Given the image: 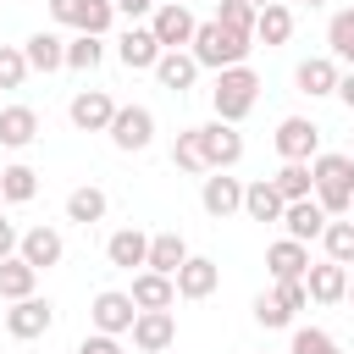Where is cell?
Listing matches in <instances>:
<instances>
[{"label":"cell","instance_id":"22","mask_svg":"<svg viewBox=\"0 0 354 354\" xmlns=\"http://www.w3.org/2000/svg\"><path fill=\"white\" fill-rule=\"evenodd\" d=\"M127 293H133L138 310H171V304H177V277L144 266V271H133V288H127Z\"/></svg>","mask_w":354,"mask_h":354},{"label":"cell","instance_id":"29","mask_svg":"<svg viewBox=\"0 0 354 354\" xmlns=\"http://www.w3.org/2000/svg\"><path fill=\"white\" fill-rule=\"evenodd\" d=\"M28 293H39V271L22 254H6L0 260V299L11 304V299H28Z\"/></svg>","mask_w":354,"mask_h":354},{"label":"cell","instance_id":"13","mask_svg":"<svg viewBox=\"0 0 354 354\" xmlns=\"http://www.w3.org/2000/svg\"><path fill=\"white\" fill-rule=\"evenodd\" d=\"M277 155L282 160H315L321 155V127L310 116H282L277 122Z\"/></svg>","mask_w":354,"mask_h":354},{"label":"cell","instance_id":"23","mask_svg":"<svg viewBox=\"0 0 354 354\" xmlns=\"http://www.w3.org/2000/svg\"><path fill=\"white\" fill-rule=\"evenodd\" d=\"M293 39V6L288 0H271V6H260V17H254V44H266V50H282Z\"/></svg>","mask_w":354,"mask_h":354},{"label":"cell","instance_id":"33","mask_svg":"<svg viewBox=\"0 0 354 354\" xmlns=\"http://www.w3.org/2000/svg\"><path fill=\"white\" fill-rule=\"evenodd\" d=\"M171 166H177V171H188V177H205V171H210L199 127H183V133H177V144H171Z\"/></svg>","mask_w":354,"mask_h":354},{"label":"cell","instance_id":"19","mask_svg":"<svg viewBox=\"0 0 354 354\" xmlns=\"http://www.w3.org/2000/svg\"><path fill=\"white\" fill-rule=\"evenodd\" d=\"M105 260L116 266V271H144L149 266V232H138V227H116L111 238H105Z\"/></svg>","mask_w":354,"mask_h":354},{"label":"cell","instance_id":"24","mask_svg":"<svg viewBox=\"0 0 354 354\" xmlns=\"http://www.w3.org/2000/svg\"><path fill=\"white\" fill-rule=\"evenodd\" d=\"M199 61H194V50H166L160 61H155V77H160V88H171V94H188L194 83H199Z\"/></svg>","mask_w":354,"mask_h":354},{"label":"cell","instance_id":"10","mask_svg":"<svg viewBox=\"0 0 354 354\" xmlns=\"http://www.w3.org/2000/svg\"><path fill=\"white\" fill-rule=\"evenodd\" d=\"M199 138H205V160H210V171H232L238 160H243V133H238V122H205L199 127Z\"/></svg>","mask_w":354,"mask_h":354},{"label":"cell","instance_id":"26","mask_svg":"<svg viewBox=\"0 0 354 354\" xmlns=\"http://www.w3.org/2000/svg\"><path fill=\"white\" fill-rule=\"evenodd\" d=\"M66 221L72 227H94V221H105V210H111V199H105V188L100 183H83V188H72L66 194Z\"/></svg>","mask_w":354,"mask_h":354},{"label":"cell","instance_id":"43","mask_svg":"<svg viewBox=\"0 0 354 354\" xmlns=\"http://www.w3.org/2000/svg\"><path fill=\"white\" fill-rule=\"evenodd\" d=\"M111 6H116V17H127V22H149L160 0H111Z\"/></svg>","mask_w":354,"mask_h":354},{"label":"cell","instance_id":"52","mask_svg":"<svg viewBox=\"0 0 354 354\" xmlns=\"http://www.w3.org/2000/svg\"><path fill=\"white\" fill-rule=\"evenodd\" d=\"M183 6H188V0H183Z\"/></svg>","mask_w":354,"mask_h":354},{"label":"cell","instance_id":"8","mask_svg":"<svg viewBox=\"0 0 354 354\" xmlns=\"http://www.w3.org/2000/svg\"><path fill=\"white\" fill-rule=\"evenodd\" d=\"M194 28H199V17L183 0H160L155 17H149V33L160 39V50H188L194 44Z\"/></svg>","mask_w":354,"mask_h":354},{"label":"cell","instance_id":"36","mask_svg":"<svg viewBox=\"0 0 354 354\" xmlns=\"http://www.w3.org/2000/svg\"><path fill=\"white\" fill-rule=\"evenodd\" d=\"M271 183L282 188V199H310V194H315V171H310V160H282V171H277Z\"/></svg>","mask_w":354,"mask_h":354},{"label":"cell","instance_id":"25","mask_svg":"<svg viewBox=\"0 0 354 354\" xmlns=\"http://www.w3.org/2000/svg\"><path fill=\"white\" fill-rule=\"evenodd\" d=\"M282 210H288V199H282V188H277L271 177L243 183V216H249V221H282Z\"/></svg>","mask_w":354,"mask_h":354},{"label":"cell","instance_id":"50","mask_svg":"<svg viewBox=\"0 0 354 354\" xmlns=\"http://www.w3.org/2000/svg\"><path fill=\"white\" fill-rule=\"evenodd\" d=\"M0 310H6V299H0Z\"/></svg>","mask_w":354,"mask_h":354},{"label":"cell","instance_id":"7","mask_svg":"<svg viewBox=\"0 0 354 354\" xmlns=\"http://www.w3.org/2000/svg\"><path fill=\"white\" fill-rule=\"evenodd\" d=\"M111 144H116L122 155L149 149V144H155V111H149V105H116V116H111Z\"/></svg>","mask_w":354,"mask_h":354},{"label":"cell","instance_id":"35","mask_svg":"<svg viewBox=\"0 0 354 354\" xmlns=\"http://www.w3.org/2000/svg\"><path fill=\"white\" fill-rule=\"evenodd\" d=\"M100 61H105V39L100 33H72L66 39V66L72 72H94Z\"/></svg>","mask_w":354,"mask_h":354},{"label":"cell","instance_id":"12","mask_svg":"<svg viewBox=\"0 0 354 354\" xmlns=\"http://www.w3.org/2000/svg\"><path fill=\"white\" fill-rule=\"evenodd\" d=\"M66 116H72V127H77V133H111L116 100H111L105 88H77V94H72V105H66Z\"/></svg>","mask_w":354,"mask_h":354},{"label":"cell","instance_id":"31","mask_svg":"<svg viewBox=\"0 0 354 354\" xmlns=\"http://www.w3.org/2000/svg\"><path fill=\"white\" fill-rule=\"evenodd\" d=\"M33 194H39V171H33L28 160L0 166V199H6V205H28Z\"/></svg>","mask_w":354,"mask_h":354},{"label":"cell","instance_id":"38","mask_svg":"<svg viewBox=\"0 0 354 354\" xmlns=\"http://www.w3.org/2000/svg\"><path fill=\"white\" fill-rule=\"evenodd\" d=\"M254 321H260L266 332H282V326H293L299 315H293V310L277 299V288H271V293H260V299H254Z\"/></svg>","mask_w":354,"mask_h":354},{"label":"cell","instance_id":"51","mask_svg":"<svg viewBox=\"0 0 354 354\" xmlns=\"http://www.w3.org/2000/svg\"><path fill=\"white\" fill-rule=\"evenodd\" d=\"M348 216H354V210H348Z\"/></svg>","mask_w":354,"mask_h":354},{"label":"cell","instance_id":"6","mask_svg":"<svg viewBox=\"0 0 354 354\" xmlns=\"http://www.w3.org/2000/svg\"><path fill=\"white\" fill-rule=\"evenodd\" d=\"M0 315H6V332H11L17 343H33V337H44V332L55 326V304H50V299H39V293L11 299Z\"/></svg>","mask_w":354,"mask_h":354},{"label":"cell","instance_id":"1","mask_svg":"<svg viewBox=\"0 0 354 354\" xmlns=\"http://www.w3.org/2000/svg\"><path fill=\"white\" fill-rule=\"evenodd\" d=\"M194 61L205 66V72H227V66H243L249 55H254V33H238V28H227V22H199L194 28Z\"/></svg>","mask_w":354,"mask_h":354},{"label":"cell","instance_id":"40","mask_svg":"<svg viewBox=\"0 0 354 354\" xmlns=\"http://www.w3.org/2000/svg\"><path fill=\"white\" fill-rule=\"evenodd\" d=\"M254 17H260V6H249V0H221L216 6V22H227L238 33H254Z\"/></svg>","mask_w":354,"mask_h":354},{"label":"cell","instance_id":"17","mask_svg":"<svg viewBox=\"0 0 354 354\" xmlns=\"http://www.w3.org/2000/svg\"><path fill=\"white\" fill-rule=\"evenodd\" d=\"M221 288V266L210 254H188L177 266V299H210Z\"/></svg>","mask_w":354,"mask_h":354},{"label":"cell","instance_id":"45","mask_svg":"<svg viewBox=\"0 0 354 354\" xmlns=\"http://www.w3.org/2000/svg\"><path fill=\"white\" fill-rule=\"evenodd\" d=\"M337 100L354 111V66H343V77H337Z\"/></svg>","mask_w":354,"mask_h":354},{"label":"cell","instance_id":"34","mask_svg":"<svg viewBox=\"0 0 354 354\" xmlns=\"http://www.w3.org/2000/svg\"><path fill=\"white\" fill-rule=\"evenodd\" d=\"M321 249H326V260L354 266V216H332L326 232H321Z\"/></svg>","mask_w":354,"mask_h":354},{"label":"cell","instance_id":"28","mask_svg":"<svg viewBox=\"0 0 354 354\" xmlns=\"http://www.w3.org/2000/svg\"><path fill=\"white\" fill-rule=\"evenodd\" d=\"M22 55H28V66H33V72H61V66H66V39L39 28V33L22 44Z\"/></svg>","mask_w":354,"mask_h":354},{"label":"cell","instance_id":"9","mask_svg":"<svg viewBox=\"0 0 354 354\" xmlns=\"http://www.w3.org/2000/svg\"><path fill=\"white\" fill-rule=\"evenodd\" d=\"M160 55H166V50H160V39L149 33V22H127V28H122V39H116V61H122L127 72H155Z\"/></svg>","mask_w":354,"mask_h":354},{"label":"cell","instance_id":"5","mask_svg":"<svg viewBox=\"0 0 354 354\" xmlns=\"http://www.w3.org/2000/svg\"><path fill=\"white\" fill-rule=\"evenodd\" d=\"M88 321H94V332L127 337L133 321H138V304H133V293H122V288H100V293L88 299Z\"/></svg>","mask_w":354,"mask_h":354},{"label":"cell","instance_id":"16","mask_svg":"<svg viewBox=\"0 0 354 354\" xmlns=\"http://www.w3.org/2000/svg\"><path fill=\"white\" fill-rule=\"evenodd\" d=\"M33 271H50V266H61V254H66V238H61V227H28L22 232V249H17Z\"/></svg>","mask_w":354,"mask_h":354},{"label":"cell","instance_id":"42","mask_svg":"<svg viewBox=\"0 0 354 354\" xmlns=\"http://www.w3.org/2000/svg\"><path fill=\"white\" fill-rule=\"evenodd\" d=\"M72 354H122V337H111V332H88Z\"/></svg>","mask_w":354,"mask_h":354},{"label":"cell","instance_id":"18","mask_svg":"<svg viewBox=\"0 0 354 354\" xmlns=\"http://www.w3.org/2000/svg\"><path fill=\"white\" fill-rule=\"evenodd\" d=\"M326 210H321V199L310 194V199H288V210H282V232L288 238H299V243H310V238H321L326 232Z\"/></svg>","mask_w":354,"mask_h":354},{"label":"cell","instance_id":"14","mask_svg":"<svg viewBox=\"0 0 354 354\" xmlns=\"http://www.w3.org/2000/svg\"><path fill=\"white\" fill-rule=\"evenodd\" d=\"M127 337H133L138 354H166L177 343V315L171 310H138V321H133Z\"/></svg>","mask_w":354,"mask_h":354},{"label":"cell","instance_id":"46","mask_svg":"<svg viewBox=\"0 0 354 354\" xmlns=\"http://www.w3.org/2000/svg\"><path fill=\"white\" fill-rule=\"evenodd\" d=\"M288 6H310V11H315V6H326V0H288Z\"/></svg>","mask_w":354,"mask_h":354},{"label":"cell","instance_id":"21","mask_svg":"<svg viewBox=\"0 0 354 354\" xmlns=\"http://www.w3.org/2000/svg\"><path fill=\"white\" fill-rule=\"evenodd\" d=\"M304 288H310V304H337V299H348V266L315 260V266L304 271Z\"/></svg>","mask_w":354,"mask_h":354},{"label":"cell","instance_id":"39","mask_svg":"<svg viewBox=\"0 0 354 354\" xmlns=\"http://www.w3.org/2000/svg\"><path fill=\"white\" fill-rule=\"evenodd\" d=\"M28 55H22V44H0V88H22L28 83Z\"/></svg>","mask_w":354,"mask_h":354},{"label":"cell","instance_id":"27","mask_svg":"<svg viewBox=\"0 0 354 354\" xmlns=\"http://www.w3.org/2000/svg\"><path fill=\"white\" fill-rule=\"evenodd\" d=\"M39 138V111L33 105H0V144L6 149H28Z\"/></svg>","mask_w":354,"mask_h":354},{"label":"cell","instance_id":"30","mask_svg":"<svg viewBox=\"0 0 354 354\" xmlns=\"http://www.w3.org/2000/svg\"><path fill=\"white\" fill-rule=\"evenodd\" d=\"M326 55L337 66H354V6H343V11L326 17Z\"/></svg>","mask_w":354,"mask_h":354},{"label":"cell","instance_id":"41","mask_svg":"<svg viewBox=\"0 0 354 354\" xmlns=\"http://www.w3.org/2000/svg\"><path fill=\"white\" fill-rule=\"evenodd\" d=\"M277 299L299 315V310H310V288H304V277H293V282H277Z\"/></svg>","mask_w":354,"mask_h":354},{"label":"cell","instance_id":"48","mask_svg":"<svg viewBox=\"0 0 354 354\" xmlns=\"http://www.w3.org/2000/svg\"><path fill=\"white\" fill-rule=\"evenodd\" d=\"M249 6H271V0H249Z\"/></svg>","mask_w":354,"mask_h":354},{"label":"cell","instance_id":"2","mask_svg":"<svg viewBox=\"0 0 354 354\" xmlns=\"http://www.w3.org/2000/svg\"><path fill=\"white\" fill-rule=\"evenodd\" d=\"M310 171H315V199H321V210H326V216H348V210H354V155H348V149H321V155L310 160Z\"/></svg>","mask_w":354,"mask_h":354},{"label":"cell","instance_id":"47","mask_svg":"<svg viewBox=\"0 0 354 354\" xmlns=\"http://www.w3.org/2000/svg\"><path fill=\"white\" fill-rule=\"evenodd\" d=\"M348 304H354V277H348Z\"/></svg>","mask_w":354,"mask_h":354},{"label":"cell","instance_id":"44","mask_svg":"<svg viewBox=\"0 0 354 354\" xmlns=\"http://www.w3.org/2000/svg\"><path fill=\"white\" fill-rule=\"evenodd\" d=\"M17 249H22V232H17V221H6V216H0V260H6V254H17Z\"/></svg>","mask_w":354,"mask_h":354},{"label":"cell","instance_id":"49","mask_svg":"<svg viewBox=\"0 0 354 354\" xmlns=\"http://www.w3.org/2000/svg\"><path fill=\"white\" fill-rule=\"evenodd\" d=\"M348 155H354V138H348Z\"/></svg>","mask_w":354,"mask_h":354},{"label":"cell","instance_id":"37","mask_svg":"<svg viewBox=\"0 0 354 354\" xmlns=\"http://www.w3.org/2000/svg\"><path fill=\"white\" fill-rule=\"evenodd\" d=\"M288 354H343V348H337V337H332L326 326H293Z\"/></svg>","mask_w":354,"mask_h":354},{"label":"cell","instance_id":"20","mask_svg":"<svg viewBox=\"0 0 354 354\" xmlns=\"http://www.w3.org/2000/svg\"><path fill=\"white\" fill-rule=\"evenodd\" d=\"M266 271H271V282H293V277H304L310 271V243H299V238H277L271 249H266Z\"/></svg>","mask_w":354,"mask_h":354},{"label":"cell","instance_id":"3","mask_svg":"<svg viewBox=\"0 0 354 354\" xmlns=\"http://www.w3.org/2000/svg\"><path fill=\"white\" fill-rule=\"evenodd\" d=\"M254 100H260V72H254L249 61L216 72V83H210V111H216L221 122H243V116L254 111Z\"/></svg>","mask_w":354,"mask_h":354},{"label":"cell","instance_id":"11","mask_svg":"<svg viewBox=\"0 0 354 354\" xmlns=\"http://www.w3.org/2000/svg\"><path fill=\"white\" fill-rule=\"evenodd\" d=\"M199 205H205V216H216V221L238 216V210H243V177H232V171H205Z\"/></svg>","mask_w":354,"mask_h":354},{"label":"cell","instance_id":"15","mask_svg":"<svg viewBox=\"0 0 354 354\" xmlns=\"http://www.w3.org/2000/svg\"><path fill=\"white\" fill-rule=\"evenodd\" d=\"M337 77H343V66H337L332 55H304V61L293 66V83H299V94H310V100H326V94H337Z\"/></svg>","mask_w":354,"mask_h":354},{"label":"cell","instance_id":"32","mask_svg":"<svg viewBox=\"0 0 354 354\" xmlns=\"http://www.w3.org/2000/svg\"><path fill=\"white\" fill-rule=\"evenodd\" d=\"M183 260H188V238H183V232H149V271L177 277Z\"/></svg>","mask_w":354,"mask_h":354},{"label":"cell","instance_id":"4","mask_svg":"<svg viewBox=\"0 0 354 354\" xmlns=\"http://www.w3.org/2000/svg\"><path fill=\"white\" fill-rule=\"evenodd\" d=\"M50 22H61V28H72V33H111V22H116V6L111 0H50Z\"/></svg>","mask_w":354,"mask_h":354}]
</instances>
